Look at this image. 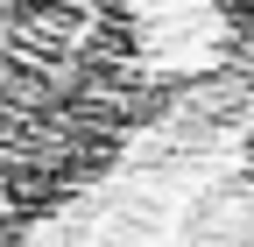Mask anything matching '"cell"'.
Instances as JSON below:
<instances>
[{
    "label": "cell",
    "instance_id": "cell-1",
    "mask_svg": "<svg viewBox=\"0 0 254 247\" xmlns=\"http://www.w3.org/2000/svg\"><path fill=\"white\" fill-rule=\"evenodd\" d=\"M141 113L120 0H0V247L99 177Z\"/></svg>",
    "mask_w": 254,
    "mask_h": 247
}]
</instances>
